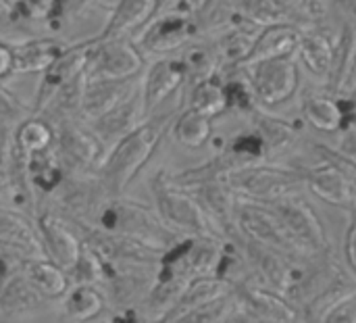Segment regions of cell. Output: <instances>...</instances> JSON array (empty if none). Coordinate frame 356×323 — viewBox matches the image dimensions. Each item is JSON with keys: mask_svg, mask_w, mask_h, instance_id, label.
Here are the masks:
<instances>
[{"mask_svg": "<svg viewBox=\"0 0 356 323\" xmlns=\"http://www.w3.org/2000/svg\"><path fill=\"white\" fill-rule=\"evenodd\" d=\"M259 107L273 109L288 102L300 86V67L294 54L240 65Z\"/></svg>", "mask_w": 356, "mask_h": 323, "instance_id": "5", "label": "cell"}, {"mask_svg": "<svg viewBox=\"0 0 356 323\" xmlns=\"http://www.w3.org/2000/svg\"><path fill=\"white\" fill-rule=\"evenodd\" d=\"M108 299L96 284H73L65 294V315L71 322L90 323L106 311Z\"/></svg>", "mask_w": 356, "mask_h": 323, "instance_id": "30", "label": "cell"}, {"mask_svg": "<svg viewBox=\"0 0 356 323\" xmlns=\"http://www.w3.org/2000/svg\"><path fill=\"white\" fill-rule=\"evenodd\" d=\"M188 107L211 119L223 115L227 111L223 79L219 75H211V77L194 81L188 94Z\"/></svg>", "mask_w": 356, "mask_h": 323, "instance_id": "34", "label": "cell"}, {"mask_svg": "<svg viewBox=\"0 0 356 323\" xmlns=\"http://www.w3.org/2000/svg\"><path fill=\"white\" fill-rule=\"evenodd\" d=\"M67 175H69L67 167L63 165V161L56 157V152L52 148L27 157L29 184L33 190H38L42 194H54Z\"/></svg>", "mask_w": 356, "mask_h": 323, "instance_id": "32", "label": "cell"}, {"mask_svg": "<svg viewBox=\"0 0 356 323\" xmlns=\"http://www.w3.org/2000/svg\"><path fill=\"white\" fill-rule=\"evenodd\" d=\"M35 228H38L46 257L54 261L56 265H60L65 271H69L75 265L83 246L75 228L50 209L38 213Z\"/></svg>", "mask_w": 356, "mask_h": 323, "instance_id": "15", "label": "cell"}, {"mask_svg": "<svg viewBox=\"0 0 356 323\" xmlns=\"http://www.w3.org/2000/svg\"><path fill=\"white\" fill-rule=\"evenodd\" d=\"M234 290V284L223 280V278H217V276H204V278H196L192 280L186 290L179 294V299L156 320L154 323H171L175 320H179L181 315L190 313L192 309L209 303V301H215L227 292Z\"/></svg>", "mask_w": 356, "mask_h": 323, "instance_id": "24", "label": "cell"}, {"mask_svg": "<svg viewBox=\"0 0 356 323\" xmlns=\"http://www.w3.org/2000/svg\"><path fill=\"white\" fill-rule=\"evenodd\" d=\"M250 125L252 129L261 136V140L267 146V155H277L290 148L296 140V129L282 117L269 113V109L257 107L250 115Z\"/></svg>", "mask_w": 356, "mask_h": 323, "instance_id": "31", "label": "cell"}, {"mask_svg": "<svg viewBox=\"0 0 356 323\" xmlns=\"http://www.w3.org/2000/svg\"><path fill=\"white\" fill-rule=\"evenodd\" d=\"M56 209L67 221L92 223L102 209V205L111 198L106 188L102 186L98 173H69L65 182L54 192Z\"/></svg>", "mask_w": 356, "mask_h": 323, "instance_id": "8", "label": "cell"}, {"mask_svg": "<svg viewBox=\"0 0 356 323\" xmlns=\"http://www.w3.org/2000/svg\"><path fill=\"white\" fill-rule=\"evenodd\" d=\"M159 6L161 0H119L96 40L127 38L129 33L146 27Z\"/></svg>", "mask_w": 356, "mask_h": 323, "instance_id": "22", "label": "cell"}, {"mask_svg": "<svg viewBox=\"0 0 356 323\" xmlns=\"http://www.w3.org/2000/svg\"><path fill=\"white\" fill-rule=\"evenodd\" d=\"M323 323H356V294L332 309Z\"/></svg>", "mask_w": 356, "mask_h": 323, "instance_id": "46", "label": "cell"}, {"mask_svg": "<svg viewBox=\"0 0 356 323\" xmlns=\"http://www.w3.org/2000/svg\"><path fill=\"white\" fill-rule=\"evenodd\" d=\"M67 274H69V282H73V284H96V286H100L102 278H104V261L96 251H92L90 246L83 244L75 265Z\"/></svg>", "mask_w": 356, "mask_h": 323, "instance_id": "41", "label": "cell"}, {"mask_svg": "<svg viewBox=\"0 0 356 323\" xmlns=\"http://www.w3.org/2000/svg\"><path fill=\"white\" fill-rule=\"evenodd\" d=\"M225 182L240 198L254 203H271L307 190L305 169L269 165L265 161L232 171Z\"/></svg>", "mask_w": 356, "mask_h": 323, "instance_id": "4", "label": "cell"}, {"mask_svg": "<svg viewBox=\"0 0 356 323\" xmlns=\"http://www.w3.org/2000/svg\"><path fill=\"white\" fill-rule=\"evenodd\" d=\"M94 46H96V38L65 46V50L54 58V63L42 73V79L33 96L31 115H42V111L48 107V102L54 98L58 90H63L81 73H86Z\"/></svg>", "mask_w": 356, "mask_h": 323, "instance_id": "11", "label": "cell"}, {"mask_svg": "<svg viewBox=\"0 0 356 323\" xmlns=\"http://www.w3.org/2000/svg\"><path fill=\"white\" fill-rule=\"evenodd\" d=\"M234 75H227L223 79V88H225V98H227V111H236V113H242V115H250L259 102L254 98V92L248 84V79L244 77L240 65L234 67Z\"/></svg>", "mask_w": 356, "mask_h": 323, "instance_id": "40", "label": "cell"}, {"mask_svg": "<svg viewBox=\"0 0 356 323\" xmlns=\"http://www.w3.org/2000/svg\"><path fill=\"white\" fill-rule=\"evenodd\" d=\"M146 117H148V113H146V107L142 100V90L138 86L127 98H123L119 104H115L113 109H108L106 113H102L100 117L88 121V123H90V129L94 132V136L100 140L104 152H108L121 138H125L129 132H134Z\"/></svg>", "mask_w": 356, "mask_h": 323, "instance_id": "14", "label": "cell"}, {"mask_svg": "<svg viewBox=\"0 0 356 323\" xmlns=\"http://www.w3.org/2000/svg\"><path fill=\"white\" fill-rule=\"evenodd\" d=\"M13 48V75L27 73H44L54 58L65 50V44L54 38H33L19 44H10Z\"/></svg>", "mask_w": 356, "mask_h": 323, "instance_id": "26", "label": "cell"}, {"mask_svg": "<svg viewBox=\"0 0 356 323\" xmlns=\"http://www.w3.org/2000/svg\"><path fill=\"white\" fill-rule=\"evenodd\" d=\"M277 2H280V4L290 13V15H294V10L300 6V2H302V0H277Z\"/></svg>", "mask_w": 356, "mask_h": 323, "instance_id": "53", "label": "cell"}, {"mask_svg": "<svg viewBox=\"0 0 356 323\" xmlns=\"http://www.w3.org/2000/svg\"><path fill=\"white\" fill-rule=\"evenodd\" d=\"M8 320H10V317H6V315H0V323H8Z\"/></svg>", "mask_w": 356, "mask_h": 323, "instance_id": "54", "label": "cell"}, {"mask_svg": "<svg viewBox=\"0 0 356 323\" xmlns=\"http://www.w3.org/2000/svg\"><path fill=\"white\" fill-rule=\"evenodd\" d=\"M336 4L346 15V23H350L356 29V0H336Z\"/></svg>", "mask_w": 356, "mask_h": 323, "instance_id": "50", "label": "cell"}, {"mask_svg": "<svg viewBox=\"0 0 356 323\" xmlns=\"http://www.w3.org/2000/svg\"><path fill=\"white\" fill-rule=\"evenodd\" d=\"M13 75V48L6 42H0V79Z\"/></svg>", "mask_w": 356, "mask_h": 323, "instance_id": "49", "label": "cell"}, {"mask_svg": "<svg viewBox=\"0 0 356 323\" xmlns=\"http://www.w3.org/2000/svg\"><path fill=\"white\" fill-rule=\"evenodd\" d=\"M111 323H150L142 313L138 307H127V309H119L113 317H111Z\"/></svg>", "mask_w": 356, "mask_h": 323, "instance_id": "47", "label": "cell"}, {"mask_svg": "<svg viewBox=\"0 0 356 323\" xmlns=\"http://www.w3.org/2000/svg\"><path fill=\"white\" fill-rule=\"evenodd\" d=\"M142 81V75L131 79H88L81 94L79 113L86 121H92L127 98Z\"/></svg>", "mask_w": 356, "mask_h": 323, "instance_id": "20", "label": "cell"}, {"mask_svg": "<svg viewBox=\"0 0 356 323\" xmlns=\"http://www.w3.org/2000/svg\"><path fill=\"white\" fill-rule=\"evenodd\" d=\"M302 33H305V29L294 21H280V23L265 25V27H261L257 42L244 63H257V61H265V58L296 54Z\"/></svg>", "mask_w": 356, "mask_h": 323, "instance_id": "21", "label": "cell"}, {"mask_svg": "<svg viewBox=\"0 0 356 323\" xmlns=\"http://www.w3.org/2000/svg\"><path fill=\"white\" fill-rule=\"evenodd\" d=\"M0 315H2V313H0Z\"/></svg>", "mask_w": 356, "mask_h": 323, "instance_id": "55", "label": "cell"}, {"mask_svg": "<svg viewBox=\"0 0 356 323\" xmlns=\"http://www.w3.org/2000/svg\"><path fill=\"white\" fill-rule=\"evenodd\" d=\"M236 230H238V238L273 249L288 257H305L298 253V249L286 234L284 226L265 203H254V200H246L238 196Z\"/></svg>", "mask_w": 356, "mask_h": 323, "instance_id": "7", "label": "cell"}, {"mask_svg": "<svg viewBox=\"0 0 356 323\" xmlns=\"http://www.w3.org/2000/svg\"><path fill=\"white\" fill-rule=\"evenodd\" d=\"M15 155V142H13V127H0V188L6 190L10 165Z\"/></svg>", "mask_w": 356, "mask_h": 323, "instance_id": "44", "label": "cell"}, {"mask_svg": "<svg viewBox=\"0 0 356 323\" xmlns=\"http://www.w3.org/2000/svg\"><path fill=\"white\" fill-rule=\"evenodd\" d=\"M184 61L188 67V77H192L194 81L211 77V75H219V67L223 65L215 44L213 46H194L192 50H188Z\"/></svg>", "mask_w": 356, "mask_h": 323, "instance_id": "42", "label": "cell"}, {"mask_svg": "<svg viewBox=\"0 0 356 323\" xmlns=\"http://www.w3.org/2000/svg\"><path fill=\"white\" fill-rule=\"evenodd\" d=\"M21 271L46 301L60 299L69 290V274L48 257L27 259Z\"/></svg>", "mask_w": 356, "mask_h": 323, "instance_id": "29", "label": "cell"}, {"mask_svg": "<svg viewBox=\"0 0 356 323\" xmlns=\"http://www.w3.org/2000/svg\"><path fill=\"white\" fill-rule=\"evenodd\" d=\"M211 2H213V0H175V10L194 17V15L202 13Z\"/></svg>", "mask_w": 356, "mask_h": 323, "instance_id": "48", "label": "cell"}, {"mask_svg": "<svg viewBox=\"0 0 356 323\" xmlns=\"http://www.w3.org/2000/svg\"><path fill=\"white\" fill-rule=\"evenodd\" d=\"M273 215L284 226L286 234L294 242L300 255L305 257H319L330 253V238L327 232L319 219V215L313 211L309 203L300 198V194L284 196L271 203H265Z\"/></svg>", "mask_w": 356, "mask_h": 323, "instance_id": "6", "label": "cell"}, {"mask_svg": "<svg viewBox=\"0 0 356 323\" xmlns=\"http://www.w3.org/2000/svg\"><path fill=\"white\" fill-rule=\"evenodd\" d=\"M13 140L27 157L48 150L54 144V125L42 115H29L13 127Z\"/></svg>", "mask_w": 356, "mask_h": 323, "instance_id": "33", "label": "cell"}, {"mask_svg": "<svg viewBox=\"0 0 356 323\" xmlns=\"http://www.w3.org/2000/svg\"><path fill=\"white\" fill-rule=\"evenodd\" d=\"M234 292L240 303V311L263 317L275 323H296L300 320L298 307H294L286 297L265 288L257 282V278L250 274L244 280L234 284Z\"/></svg>", "mask_w": 356, "mask_h": 323, "instance_id": "13", "label": "cell"}, {"mask_svg": "<svg viewBox=\"0 0 356 323\" xmlns=\"http://www.w3.org/2000/svg\"><path fill=\"white\" fill-rule=\"evenodd\" d=\"M196 36V23L190 15L173 10L150 21L140 38L142 50L150 54H167L181 48Z\"/></svg>", "mask_w": 356, "mask_h": 323, "instance_id": "16", "label": "cell"}, {"mask_svg": "<svg viewBox=\"0 0 356 323\" xmlns=\"http://www.w3.org/2000/svg\"><path fill=\"white\" fill-rule=\"evenodd\" d=\"M46 305V299L33 288V284L25 278L23 271L13 274L4 280L0 288V313L6 317L31 313Z\"/></svg>", "mask_w": 356, "mask_h": 323, "instance_id": "28", "label": "cell"}, {"mask_svg": "<svg viewBox=\"0 0 356 323\" xmlns=\"http://www.w3.org/2000/svg\"><path fill=\"white\" fill-rule=\"evenodd\" d=\"M171 134L186 148H202L213 134V119L188 107L173 117Z\"/></svg>", "mask_w": 356, "mask_h": 323, "instance_id": "35", "label": "cell"}, {"mask_svg": "<svg viewBox=\"0 0 356 323\" xmlns=\"http://www.w3.org/2000/svg\"><path fill=\"white\" fill-rule=\"evenodd\" d=\"M232 323H275V322H269V320H263V317H254V315H248V313H238L236 315V320Z\"/></svg>", "mask_w": 356, "mask_h": 323, "instance_id": "51", "label": "cell"}, {"mask_svg": "<svg viewBox=\"0 0 356 323\" xmlns=\"http://www.w3.org/2000/svg\"><path fill=\"white\" fill-rule=\"evenodd\" d=\"M336 40L319 27H309L305 29L294 56L313 77L327 81L336 58Z\"/></svg>", "mask_w": 356, "mask_h": 323, "instance_id": "23", "label": "cell"}, {"mask_svg": "<svg viewBox=\"0 0 356 323\" xmlns=\"http://www.w3.org/2000/svg\"><path fill=\"white\" fill-rule=\"evenodd\" d=\"M238 313H240V303H238L236 292L232 290L215 301H209L192 309L190 313L181 315L179 320L171 323H232Z\"/></svg>", "mask_w": 356, "mask_h": 323, "instance_id": "37", "label": "cell"}, {"mask_svg": "<svg viewBox=\"0 0 356 323\" xmlns=\"http://www.w3.org/2000/svg\"><path fill=\"white\" fill-rule=\"evenodd\" d=\"M52 150L63 161L69 173H90L104 159V148L90 127L79 121H65L54 125Z\"/></svg>", "mask_w": 356, "mask_h": 323, "instance_id": "10", "label": "cell"}, {"mask_svg": "<svg viewBox=\"0 0 356 323\" xmlns=\"http://www.w3.org/2000/svg\"><path fill=\"white\" fill-rule=\"evenodd\" d=\"M29 115L31 111H27L17 96L0 86V127H15Z\"/></svg>", "mask_w": 356, "mask_h": 323, "instance_id": "43", "label": "cell"}, {"mask_svg": "<svg viewBox=\"0 0 356 323\" xmlns=\"http://www.w3.org/2000/svg\"><path fill=\"white\" fill-rule=\"evenodd\" d=\"M173 113L148 115L134 132L121 138L98 165V178L106 188L108 196H123L129 184L138 178L144 165L150 161L167 129L171 127Z\"/></svg>", "mask_w": 356, "mask_h": 323, "instance_id": "1", "label": "cell"}, {"mask_svg": "<svg viewBox=\"0 0 356 323\" xmlns=\"http://www.w3.org/2000/svg\"><path fill=\"white\" fill-rule=\"evenodd\" d=\"M104 261V278L100 288L104 290L108 303L119 309L144 305L156 274V263H121Z\"/></svg>", "mask_w": 356, "mask_h": 323, "instance_id": "9", "label": "cell"}, {"mask_svg": "<svg viewBox=\"0 0 356 323\" xmlns=\"http://www.w3.org/2000/svg\"><path fill=\"white\" fill-rule=\"evenodd\" d=\"M223 150L234 159V163L238 165V169L248 167V165L263 163V161H267V157H269V155H267L265 142L261 140V136H259L252 127L246 129V132L236 134Z\"/></svg>", "mask_w": 356, "mask_h": 323, "instance_id": "38", "label": "cell"}, {"mask_svg": "<svg viewBox=\"0 0 356 323\" xmlns=\"http://www.w3.org/2000/svg\"><path fill=\"white\" fill-rule=\"evenodd\" d=\"M344 261L346 267L356 276V205L350 207V221L344 236Z\"/></svg>", "mask_w": 356, "mask_h": 323, "instance_id": "45", "label": "cell"}, {"mask_svg": "<svg viewBox=\"0 0 356 323\" xmlns=\"http://www.w3.org/2000/svg\"><path fill=\"white\" fill-rule=\"evenodd\" d=\"M234 10L240 17L257 23L259 27L280 21H292V15L277 0H236Z\"/></svg>", "mask_w": 356, "mask_h": 323, "instance_id": "39", "label": "cell"}, {"mask_svg": "<svg viewBox=\"0 0 356 323\" xmlns=\"http://www.w3.org/2000/svg\"><path fill=\"white\" fill-rule=\"evenodd\" d=\"M356 50V29L350 23L342 25V31L336 40V58H334V67L327 79V88L334 94H344L348 75H350V67H353V58H355Z\"/></svg>", "mask_w": 356, "mask_h": 323, "instance_id": "36", "label": "cell"}, {"mask_svg": "<svg viewBox=\"0 0 356 323\" xmlns=\"http://www.w3.org/2000/svg\"><path fill=\"white\" fill-rule=\"evenodd\" d=\"M150 190L154 196V207L159 215L184 236H219L213 221L209 219L196 196L171 182L167 171H156L150 180ZM225 240V238H223Z\"/></svg>", "mask_w": 356, "mask_h": 323, "instance_id": "3", "label": "cell"}, {"mask_svg": "<svg viewBox=\"0 0 356 323\" xmlns=\"http://www.w3.org/2000/svg\"><path fill=\"white\" fill-rule=\"evenodd\" d=\"M355 94H356V92H355Z\"/></svg>", "mask_w": 356, "mask_h": 323, "instance_id": "56", "label": "cell"}, {"mask_svg": "<svg viewBox=\"0 0 356 323\" xmlns=\"http://www.w3.org/2000/svg\"><path fill=\"white\" fill-rule=\"evenodd\" d=\"M83 2H90V4H94V6H100V8H106L108 13L117 6V2L119 0H83Z\"/></svg>", "mask_w": 356, "mask_h": 323, "instance_id": "52", "label": "cell"}, {"mask_svg": "<svg viewBox=\"0 0 356 323\" xmlns=\"http://www.w3.org/2000/svg\"><path fill=\"white\" fill-rule=\"evenodd\" d=\"M0 246L27 259L46 257L35 223L21 209L0 207Z\"/></svg>", "mask_w": 356, "mask_h": 323, "instance_id": "19", "label": "cell"}, {"mask_svg": "<svg viewBox=\"0 0 356 323\" xmlns=\"http://www.w3.org/2000/svg\"><path fill=\"white\" fill-rule=\"evenodd\" d=\"M92 226L106 230V232L131 236L159 251H167L171 244H175L184 236L175 232L159 215L156 209H150L138 200H129L123 196H111L98 211Z\"/></svg>", "mask_w": 356, "mask_h": 323, "instance_id": "2", "label": "cell"}, {"mask_svg": "<svg viewBox=\"0 0 356 323\" xmlns=\"http://www.w3.org/2000/svg\"><path fill=\"white\" fill-rule=\"evenodd\" d=\"M300 113L311 127L325 134H336L344 125L342 96L334 92L305 94L300 102Z\"/></svg>", "mask_w": 356, "mask_h": 323, "instance_id": "27", "label": "cell"}, {"mask_svg": "<svg viewBox=\"0 0 356 323\" xmlns=\"http://www.w3.org/2000/svg\"><path fill=\"white\" fill-rule=\"evenodd\" d=\"M144 71V54L127 38L96 40L86 77L88 79H131Z\"/></svg>", "mask_w": 356, "mask_h": 323, "instance_id": "12", "label": "cell"}, {"mask_svg": "<svg viewBox=\"0 0 356 323\" xmlns=\"http://www.w3.org/2000/svg\"><path fill=\"white\" fill-rule=\"evenodd\" d=\"M356 294V276L348 269L342 267L334 274V278L300 309L305 313V320H311V323H323L327 313L336 309L340 303L353 299Z\"/></svg>", "mask_w": 356, "mask_h": 323, "instance_id": "25", "label": "cell"}, {"mask_svg": "<svg viewBox=\"0 0 356 323\" xmlns=\"http://www.w3.org/2000/svg\"><path fill=\"white\" fill-rule=\"evenodd\" d=\"M305 178H307V190H311L321 200L346 209L356 205V188L353 186L350 178L338 165L321 159L317 165L305 169Z\"/></svg>", "mask_w": 356, "mask_h": 323, "instance_id": "18", "label": "cell"}, {"mask_svg": "<svg viewBox=\"0 0 356 323\" xmlns=\"http://www.w3.org/2000/svg\"><path fill=\"white\" fill-rule=\"evenodd\" d=\"M188 79V67L184 58H159L142 75V100L146 113L150 115L159 109L171 94H175Z\"/></svg>", "mask_w": 356, "mask_h": 323, "instance_id": "17", "label": "cell"}]
</instances>
